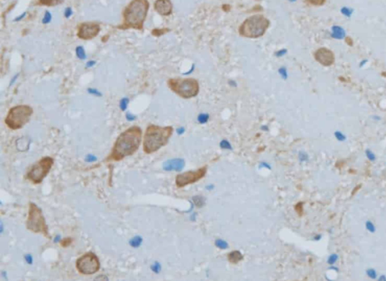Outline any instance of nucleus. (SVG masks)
Here are the masks:
<instances>
[{"label":"nucleus","mask_w":386,"mask_h":281,"mask_svg":"<svg viewBox=\"0 0 386 281\" xmlns=\"http://www.w3.org/2000/svg\"><path fill=\"white\" fill-rule=\"evenodd\" d=\"M142 140V131L137 126L131 127L117 138L106 161H119L136 152Z\"/></svg>","instance_id":"obj_1"},{"label":"nucleus","mask_w":386,"mask_h":281,"mask_svg":"<svg viewBox=\"0 0 386 281\" xmlns=\"http://www.w3.org/2000/svg\"><path fill=\"white\" fill-rule=\"evenodd\" d=\"M149 8L147 0H133L124 11L123 24L121 29L143 30Z\"/></svg>","instance_id":"obj_2"},{"label":"nucleus","mask_w":386,"mask_h":281,"mask_svg":"<svg viewBox=\"0 0 386 281\" xmlns=\"http://www.w3.org/2000/svg\"><path fill=\"white\" fill-rule=\"evenodd\" d=\"M173 133L170 126L160 127L151 125L147 127L143 138V151L146 154H152L168 143Z\"/></svg>","instance_id":"obj_3"},{"label":"nucleus","mask_w":386,"mask_h":281,"mask_svg":"<svg viewBox=\"0 0 386 281\" xmlns=\"http://www.w3.org/2000/svg\"><path fill=\"white\" fill-rule=\"evenodd\" d=\"M269 20L261 15H254L247 17L238 28L240 36L250 39L263 36L269 27Z\"/></svg>","instance_id":"obj_4"},{"label":"nucleus","mask_w":386,"mask_h":281,"mask_svg":"<svg viewBox=\"0 0 386 281\" xmlns=\"http://www.w3.org/2000/svg\"><path fill=\"white\" fill-rule=\"evenodd\" d=\"M32 113L33 109L30 106H16L10 109L5 123L11 130H18L29 122Z\"/></svg>","instance_id":"obj_5"},{"label":"nucleus","mask_w":386,"mask_h":281,"mask_svg":"<svg viewBox=\"0 0 386 281\" xmlns=\"http://www.w3.org/2000/svg\"><path fill=\"white\" fill-rule=\"evenodd\" d=\"M168 84L170 90L184 99L192 98L199 93V82L195 78H170Z\"/></svg>","instance_id":"obj_6"},{"label":"nucleus","mask_w":386,"mask_h":281,"mask_svg":"<svg viewBox=\"0 0 386 281\" xmlns=\"http://www.w3.org/2000/svg\"><path fill=\"white\" fill-rule=\"evenodd\" d=\"M26 227L29 231H31L34 233L42 234L47 238H50L48 227L46 224V219L42 215L41 209L33 203H30L29 206Z\"/></svg>","instance_id":"obj_7"},{"label":"nucleus","mask_w":386,"mask_h":281,"mask_svg":"<svg viewBox=\"0 0 386 281\" xmlns=\"http://www.w3.org/2000/svg\"><path fill=\"white\" fill-rule=\"evenodd\" d=\"M54 164V159L51 157H44L33 164L26 174V178L34 184L42 182L49 173Z\"/></svg>","instance_id":"obj_8"},{"label":"nucleus","mask_w":386,"mask_h":281,"mask_svg":"<svg viewBox=\"0 0 386 281\" xmlns=\"http://www.w3.org/2000/svg\"><path fill=\"white\" fill-rule=\"evenodd\" d=\"M76 265L78 271L85 275L94 274L100 267L99 259L93 253H88L78 259Z\"/></svg>","instance_id":"obj_9"},{"label":"nucleus","mask_w":386,"mask_h":281,"mask_svg":"<svg viewBox=\"0 0 386 281\" xmlns=\"http://www.w3.org/2000/svg\"><path fill=\"white\" fill-rule=\"evenodd\" d=\"M206 168H201L197 171H188L179 174L176 177V185L179 188H183L189 184L194 183L200 180L206 174Z\"/></svg>","instance_id":"obj_10"},{"label":"nucleus","mask_w":386,"mask_h":281,"mask_svg":"<svg viewBox=\"0 0 386 281\" xmlns=\"http://www.w3.org/2000/svg\"><path fill=\"white\" fill-rule=\"evenodd\" d=\"M100 26L97 23H83L80 24L78 28L77 36L79 38L84 40H90L99 34Z\"/></svg>","instance_id":"obj_11"},{"label":"nucleus","mask_w":386,"mask_h":281,"mask_svg":"<svg viewBox=\"0 0 386 281\" xmlns=\"http://www.w3.org/2000/svg\"><path fill=\"white\" fill-rule=\"evenodd\" d=\"M315 57L317 62H319L323 66H330L334 61L333 54L330 50L325 47H321L315 53Z\"/></svg>","instance_id":"obj_12"},{"label":"nucleus","mask_w":386,"mask_h":281,"mask_svg":"<svg viewBox=\"0 0 386 281\" xmlns=\"http://www.w3.org/2000/svg\"><path fill=\"white\" fill-rule=\"evenodd\" d=\"M154 9L162 16H169L172 14L173 5L170 0H156Z\"/></svg>","instance_id":"obj_13"},{"label":"nucleus","mask_w":386,"mask_h":281,"mask_svg":"<svg viewBox=\"0 0 386 281\" xmlns=\"http://www.w3.org/2000/svg\"><path fill=\"white\" fill-rule=\"evenodd\" d=\"M184 165H185V161L183 159L176 158L166 161L163 165V168L168 171H170V170L179 171L183 168Z\"/></svg>","instance_id":"obj_14"},{"label":"nucleus","mask_w":386,"mask_h":281,"mask_svg":"<svg viewBox=\"0 0 386 281\" xmlns=\"http://www.w3.org/2000/svg\"><path fill=\"white\" fill-rule=\"evenodd\" d=\"M345 30L339 26H333L332 27L331 36L336 39H343L345 37Z\"/></svg>","instance_id":"obj_15"},{"label":"nucleus","mask_w":386,"mask_h":281,"mask_svg":"<svg viewBox=\"0 0 386 281\" xmlns=\"http://www.w3.org/2000/svg\"><path fill=\"white\" fill-rule=\"evenodd\" d=\"M242 259H243V255H241V253L238 251L231 252V253H229V255H228V259H229V262L233 263V264L238 263V262H240Z\"/></svg>","instance_id":"obj_16"},{"label":"nucleus","mask_w":386,"mask_h":281,"mask_svg":"<svg viewBox=\"0 0 386 281\" xmlns=\"http://www.w3.org/2000/svg\"><path fill=\"white\" fill-rule=\"evenodd\" d=\"M63 2V0H39V4L46 6H54L57 5Z\"/></svg>","instance_id":"obj_17"},{"label":"nucleus","mask_w":386,"mask_h":281,"mask_svg":"<svg viewBox=\"0 0 386 281\" xmlns=\"http://www.w3.org/2000/svg\"><path fill=\"white\" fill-rule=\"evenodd\" d=\"M76 54L77 57L80 60H84L85 58H86V54H85V51H84V47L79 45V46H77L76 48Z\"/></svg>","instance_id":"obj_18"},{"label":"nucleus","mask_w":386,"mask_h":281,"mask_svg":"<svg viewBox=\"0 0 386 281\" xmlns=\"http://www.w3.org/2000/svg\"><path fill=\"white\" fill-rule=\"evenodd\" d=\"M338 259H339L338 255L336 254V253H333V254H332V255H330V256H329V258H328L327 259V263L329 265H333L337 262Z\"/></svg>","instance_id":"obj_19"},{"label":"nucleus","mask_w":386,"mask_h":281,"mask_svg":"<svg viewBox=\"0 0 386 281\" xmlns=\"http://www.w3.org/2000/svg\"><path fill=\"white\" fill-rule=\"evenodd\" d=\"M128 103H129V100L127 97H125V98H122L120 100V104H119V106H120V109H121L122 111H125L126 110L127 107V105H128Z\"/></svg>","instance_id":"obj_20"},{"label":"nucleus","mask_w":386,"mask_h":281,"mask_svg":"<svg viewBox=\"0 0 386 281\" xmlns=\"http://www.w3.org/2000/svg\"><path fill=\"white\" fill-rule=\"evenodd\" d=\"M51 18H52L51 14L48 11H46V13H45V15H44V17H43V18H42V24H49L50 22H51Z\"/></svg>","instance_id":"obj_21"},{"label":"nucleus","mask_w":386,"mask_h":281,"mask_svg":"<svg viewBox=\"0 0 386 281\" xmlns=\"http://www.w3.org/2000/svg\"><path fill=\"white\" fill-rule=\"evenodd\" d=\"M365 226H366V228L368 232H371V233H374L375 231V228L374 226V224L371 221H367L366 222V224H365Z\"/></svg>","instance_id":"obj_22"},{"label":"nucleus","mask_w":386,"mask_h":281,"mask_svg":"<svg viewBox=\"0 0 386 281\" xmlns=\"http://www.w3.org/2000/svg\"><path fill=\"white\" fill-rule=\"evenodd\" d=\"M341 12L342 14L343 15H345L346 17H350L352 16V14L353 12L352 9H350L349 8H347V7H344L342 9H341Z\"/></svg>","instance_id":"obj_23"},{"label":"nucleus","mask_w":386,"mask_h":281,"mask_svg":"<svg viewBox=\"0 0 386 281\" xmlns=\"http://www.w3.org/2000/svg\"><path fill=\"white\" fill-rule=\"evenodd\" d=\"M334 135H335V137L337 138V140H339V141H341V142L345 141V139H346V137H345V136L344 135V134H343V133H342L341 131H336V132H335V133H334Z\"/></svg>","instance_id":"obj_24"},{"label":"nucleus","mask_w":386,"mask_h":281,"mask_svg":"<svg viewBox=\"0 0 386 281\" xmlns=\"http://www.w3.org/2000/svg\"><path fill=\"white\" fill-rule=\"evenodd\" d=\"M367 276L370 278V279H375L376 277H377V274H376V271L375 270L373 269V268H370L368 270H367Z\"/></svg>","instance_id":"obj_25"},{"label":"nucleus","mask_w":386,"mask_h":281,"mask_svg":"<svg viewBox=\"0 0 386 281\" xmlns=\"http://www.w3.org/2000/svg\"><path fill=\"white\" fill-rule=\"evenodd\" d=\"M208 118H209V115L207 114H201V115H199L198 120L201 124H204V123L207 122Z\"/></svg>","instance_id":"obj_26"},{"label":"nucleus","mask_w":386,"mask_h":281,"mask_svg":"<svg viewBox=\"0 0 386 281\" xmlns=\"http://www.w3.org/2000/svg\"><path fill=\"white\" fill-rule=\"evenodd\" d=\"M307 2H309V4L312 5L320 6V5H322L324 4L325 2V0H307Z\"/></svg>","instance_id":"obj_27"},{"label":"nucleus","mask_w":386,"mask_h":281,"mask_svg":"<svg viewBox=\"0 0 386 281\" xmlns=\"http://www.w3.org/2000/svg\"><path fill=\"white\" fill-rule=\"evenodd\" d=\"M169 30H167V29H155L152 31V34L154 36H162V35L164 34L165 32H168Z\"/></svg>","instance_id":"obj_28"},{"label":"nucleus","mask_w":386,"mask_h":281,"mask_svg":"<svg viewBox=\"0 0 386 281\" xmlns=\"http://www.w3.org/2000/svg\"><path fill=\"white\" fill-rule=\"evenodd\" d=\"M365 153H366V156H367V158L369 159L370 161H375V155H374V153H373L372 151L370 150V149H367L366 152H365Z\"/></svg>","instance_id":"obj_29"},{"label":"nucleus","mask_w":386,"mask_h":281,"mask_svg":"<svg viewBox=\"0 0 386 281\" xmlns=\"http://www.w3.org/2000/svg\"><path fill=\"white\" fill-rule=\"evenodd\" d=\"M72 242H73V240L69 237H67V238H64L63 240H61V244L63 247H67L71 244Z\"/></svg>","instance_id":"obj_30"},{"label":"nucleus","mask_w":386,"mask_h":281,"mask_svg":"<svg viewBox=\"0 0 386 281\" xmlns=\"http://www.w3.org/2000/svg\"><path fill=\"white\" fill-rule=\"evenodd\" d=\"M216 246L220 249H226L228 247V245L225 241L222 240H217L216 241Z\"/></svg>","instance_id":"obj_31"},{"label":"nucleus","mask_w":386,"mask_h":281,"mask_svg":"<svg viewBox=\"0 0 386 281\" xmlns=\"http://www.w3.org/2000/svg\"><path fill=\"white\" fill-rule=\"evenodd\" d=\"M88 92L89 94H91L94 95V96H99V97L101 96V93L97 89H95V88H88Z\"/></svg>","instance_id":"obj_32"},{"label":"nucleus","mask_w":386,"mask_h":281,"mask_svg":"<svg viewBox=\"0 0 386 281\" xmlns=\"http://www.w3.org/2000/svg\"><path fill=\"white\" fill-rule=\"evenodd\" d=\"M141 238L139 237H134L132 240V242L131 243V246L133 247H138L139 245L140 244V242H141Z\"/></svg>","instance_id":"obj_33"},{"label":"nucleus","mask_w":386,"mask_h":281,"mask_svg":"<svg viewBox=\"0 0 386 281\" xmlns=\"http://www.w3.org/2000/svg\"><path fill=\"white\" fill-rule=\"evenodd\" d=\"M220 146H221L222 148H226V149L232 148L229 142L228 141H226V140H222V141L220 142Z\"/></svg>","instance_id":"obj_34"},{"label":"nucleus","mask_w":386,"mask_h":281,"mask_svg":"<svg viewBox=\"0 0 386 281\" xmlns=\"http://www.w3.org/2000/svg\"><path fill=\"white\" fill-rule=\"evenodd\" d=\"M73 15V10H72L71 8H67V9H65L64 11V16L67 18H69V17H71V15Z\"/></svg>","instance_id":"obj_35"},{"label":"nucleus","mask_w":386,"mask_h":281,"mask_svg":"<svg viewBox=\"0 0 386 281\" xmlns=\"http://www.w3.org/2000/svg\"><path fill=\"white\" fill-rule=\"evenodd\" d=\"M279 73H280V75H281V76H282L284 78H287V71H286L285 68H284V67L280 68V69H279Z\"/></svg>","instance_id":"obj_36"},{"label":"nucleus","mask_w":386,"mask_h":281,"mask_svg":"<svg viewBox=\"0 0 386 281\" xmlns=\"http://www.w3.org/2000/svg\"><path fill=\"white\" fill-rule=\"evenodd\" d=\"M286 53H287V51H286L285 49H284V50H281V51H278L275 54H276L277 57H281L282 55H284V54H286Z\"/></svg>","instance_id":"obj_37"},{"label":"nucleus","mask_w":386,"mask_h":281,"mask_svg":"<svg viewBox=\"0 0 386 281\" xmlns=\"http://www.w3.org/2000/svg\"><path fill=\"white\" fill-rule=\"evenodd\" d=\"M94 64H95V61H94V60H91V61H88V62L87 63L86 67H88V68H89V67H92Z\"/></svg>","instance_id":"obj_38"},{"label":"nucleus","mask_w":386,"mask_h":281,"mask_svg":"<svg viewBox=\"0 0 386 281\" xmlns=\"http://www.w3.org/2000/svg\"><path fill=\"white\" fill-rule=\"evenodd\" d=\"M25 15H26V13H23L21 15H20L19 17H16L15 19V21H19V20H20L22 18H24V17H25Z\"/></svg>","instance_id":"obj_39"},{"label":"nucleus","mask_w":386,"mask_h":281,"mask_svg":"<svg viewBox=\"0 0 386 281\" xmlns=\"http://www.w3.org/2000/svg\"><path fill=\"white\" fill-rule=\"evenodd\" d=\"M126 118H127L128 120H134V116L132 115H131L130 113H127V115H126Z\"/></svg>","instance_id":"obj_40"},{"label":"nucleus","mask_w":386,"mask_h":281,"mask_svg":"<svg viewBox=\"0 0 386 281\" xmlns=\"http://www.w3.org/2000/svg\"><path fill=\"white\" fill-rule=\"evenodd\" d=\"M367 60H364L363 61H361V62H360V67H364V64H366V63H367Z\"/></svg>","instance_id":"obj_41"},{"label":"nucleus","mask_w":386,"mask_h":281,"mask_svg":"<svg viewBox=\"0 0 386 281\" xmlns=\"http://www.w3.org/2000/svg\"><path fill=\"white\" fill-rule=\"evenodd\" d=\"M379 280H385V281L386 280V276H385V275H382V276H380Z\"/></svg>","instance_id":"obj_42"},{"label":"nucleus","mask_w":386,"mask_h":281,"mask_svg":"<svg viewBox=\"0 0 386 281\" xmlns=\"http://www.w3.org/2000/svg\"><path fill=\"white\" fill-rule=\"evenodd\" d=\"M360 185H358V186L355 187V189H354V190H353V191H352V195H354V193H355V191H358V189H360V188H359V187H360Z\"/></svg>","instance_id":"obj_43"},{"label":"nucleus","mask_w":386,"mask_h":281,"mask_svg":"<svg viewBox=\"0 0 386 281\" xmlns=\"http://www.w3.org/2000/svg\"><path fill=\"white\" fill-rule=\"evenodd\" d=\"M330 270H335V271H338V270H339V269H338V268H336V267H335V266H333V265H332V267H330Z\"/></svg>","instance_id":"obj_44"},{"label":"nucleus","mask_w":386,"mask_h":281,"mask_svg":"<svg viewBox=\"0 0 386 281\" xmlns=\"http://www.w3.org/2000/svg\"><path fill=\"white\" fill-rule=\"evenodd\" d=\"M184 132V129L183 128H179V130H177V133H182Z\"/></svg>","instance_id":"obj_45"},{"label":"nucleus","mask_w":386,"mask_h":281,"mask_svg":"<svg viewBox=\"0 0 386 281\" xmlns=\"http://www.w3.org/2000/svg\"><path fill=\"white\" fill-rule=\"evenodd\" d=\"M290 1H295V0H290Z\"/></svg>","instance_id":"obj_46"}]
</instances>
